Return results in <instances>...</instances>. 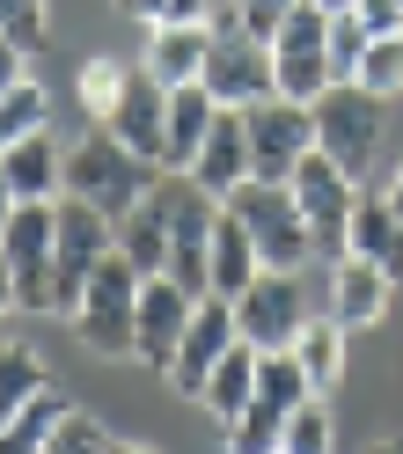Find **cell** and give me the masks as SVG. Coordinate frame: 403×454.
I'll use <instances>...</instances> for the list:
<instances>
[{
	"label": "cell",
	"instance_id": "cb8c5ba5",
	"mask_svg": "<svg viewBox=\"0 0 403 454\" xmlns=\"http://www.w3.org/2000/svg\"><path fill=\"white\" fill-rule=\"evenodd\" d=\"M74 403H67V388L59 381H44L30 403H22L8 425H0V454H44V440L59 433V418H67Z\"/></svg>",
	"mask_w": 403,
	"mask_h": 454
},
{
	"label": "cell",
	"instance_id": "d4e9b609",
	"mask_svg": "<svg viewBox=\"0 0 403 454\" xmlns=\"http://www.w3.org/2000/svg\"><path fill=\"white\" fill-rule=\"evenodd\" d=\"M344 337H352V330H344L337 316H323V308H315V316L301 323V337L286 345V352L301 359V374L315 381V395H323V388H330V381L344 374Z\"/></svg>",
	"mask_w": 403,
	"mask_h": 454
},
{
	"label": "cell",
	"instance_id": "60d3db41",
	"mask_svg": "<svg viewBox=\"0 0 403 454\" xmlns=\"http://www.w3.org/2000/svg\"><path fill=\"white\" fill-rule=\"evenodd\" d=\"M15 206H22V198H15V184H8V168H0V227L15 220Z\"/></svg>",
	"mask_w": 403,
	"mask_h": 454
},
{
	"label": "cell",
	"instance_id": "f546056e",
	"mask_svg": "<svg viewBox=\"0 0 403 454\" xmlns=\"http://www.w3.org/2000/svg\"><path fill=\"white\" fill-rule=\"evenodd\" d=\"M125 81H132L125 59H89V67H81V110L103 125L110 110H118V96H125Z\"/></svg>",
	"mask_w": 403,
	"mask_h": 454
},
{
	"label": "cell",
	"instance_id": "5bb4252c",
	"mask_svg": "<svg viewBox=\"0 0 403 454\" xmlns=\"http://www.w3.org/2000/svg\"><path fill=\"white\" fill-rule=\"evenodd\" d=\"M389 271L360 257V249H344V257H330V294H323V316H337L344 330H367V323H382V308H389Z\"/></svg>",
	"mask_w": 403,
	"mask_h": 454
},
{
	"label": "cell",
	"instance_id": "2e32d148",
	"mask_svg": "<svg viewBox=\"0 0 403 454\" xmlns=\"http://www.w3.org/2000/svg\"><path fill=\"white\" fill-rule=\"evenodd\" d=\"M206 51H213V22H147L139 67H147L162 89H184V81L206 74Z\"/></svg>",
	"mask_w": 403,
	"mask_h": 454
},
{
	"label": "cell",
	"instance_id": "74e56055",
	"mask_svg": "<svg viewBox=\"0 0 403 454\" xmlns=\"http://www.w3.org/2000/svg\"><path fill=\"white\" fill-rule=\"evenodd\" d=\"M15 81H30V51H22L15 37H0V96H8Z\"/></svg>",
	"mask_w": 403,
	"mask_h": 454
},
{
	"label": "cell",
	"instance_id": "6da1fadb",
	"mask_svg": "<svg viewBox=\"0 0 403 454\" xmlns=\"http://www.w3.org/2000/svg\"><path fill=\"white\" fill-rule=\"evenodd\" d=\"M154 184H162V161L132 154L110 125H96V132H81L67 147V191L59 198H89V206H103L110 220H125L132 206L154 198Z\"/></svg>",
	"mask_w": 403,
	"mask_h": 454
},
{
	"label": "cell",
	"instance_id": "ac0fdd59",
	"mask_svg": "<svg viewBox=\"0 0 403 454\" xmlns=\"http://www.w3.org/2000/svg\"><path fill=\"white\" fill-rule=\"evenodd\" d=\"M257 271H265V257H257L249 227L220 206V220H213V257H206V294L235 301V294H249V278H257Z\"/></svg>",
	"mask_w": 403,
	"mask_h": 454
},
{
	"label": "cell",
	"instance_id": "83f0119b",
	"mask_svg": "<svg viewBox=\"0 0 403 454\" xmlns=\"http://www.w3.org/2000/svg\"><path fill=\"white\" fill-rule=\"evenodd\" d=\"M44 125H51V96L37 89V81H15V89L0 96V154H8L15 139L44 132Z\"/></svg>",
	"mask_w": 403,
	"mask_h": 454
},
{
	"label": "cell",
	"instance_id": "9c48e42d",
	"mask_svg": "<svg viewBox=\"0 0 403 454\" xmlns=\"http://www.w3.org/2000/svg\"><path fill=\"white\" fill-rule=\"evenodd\" d=\"M213 89L220 110H249V103H265L279 96V81H272V44L265 37H249L242 22H213V51H206V74H198Z\"/></svg>",
	"mask_w": 403,
	"mask_h": 454
},
{
	"label": "cell",
	"instance_id": "f35d334b",
	"mask_svg": "<svg viewBox=\"0 0 403 454\" xmlns=\"http://www.w3.org/2000/svg\"><path fill=\"white\" fill-rule=\"evenodd\" d=\"M132 22H169V0H118Z\"/></svg>",
	"mask_w": 403,
	"mask_h": 454
},
{
	"label": "cell",
	"instance_id": "9a60e30c",
	"mask_svg": "<svg viewBox=\"0 0 403 454\" xmlns=\"http://www.w3.org/2000/svg\"><path fill=\"white\" fill-rule=\"evenodd\" d=\"M110 132L125 139L132 154H147V161H162V147H169V89L147 74V67H132V81H125V96H118V110L103 118Z\"/></svg>",
	"mask_w": 403,
	"mask_h": 454
},
{
	"label": "cell",
	"instance_id": "f1b7e54d",
	"mask_svg": "<svg viewBox=\"0 0 403 454\" xmlns=\"http://www.w3.org/2000/svg\"><path fill=\"white\" fill-rule=\"evenodd\" d=\"M352 81H360L367 96H382V103L403 96V37H367V59H360Z\"/></svg>",
	"mask_w": 403,
	"mask_h": 454
},
{
	"label": "cell",
	"instance_id": "e575fe53",
	"mask_svg": "<svg viewBox=\"0 0 403 454\" xmlns=\"http://www.w3.org/2000/svg\"><path fill=\"white\" fill-rule=\"evenodd\" d=\"M44 454H110V433L96 418H81V411H67L59 418V433L44 440Z\"/></svg>",
	"mask_w": 403,
	"mask_h": 454
},
{
	"label": "cell",
	"instance_id": "bcb514c9",
	"mask_svg": "<svg viewBox=\"0 0 403 454\" xmlns=\"http://www.w3.org/2000/svg\"><path fill=\"white\" fill-rule=\"evenodd\" d=\"M323 8H330V15H337V8H352V0H323Z\"/></svg>",
	"mask_w": 403,
	"mask_h": 454
},
{
	"label": "cell",
	"instance_id": "ba28073f",
	"mask_svg": "<svg viewBox=\"0 0 403 454\" xmlns=\"http://www.w3.org/2000/svg\"><path fill=\"white\" fill-rule=\"evenodd\" d=\"M242 118H249V176L257 184H286L315 154V110L308 103L265 96V103H249Z\"/></svg>",
	"mask_w": 403,
	"mask_h": 454
},
{
	"label": "cell",
	"instance_id": "7c38bea8",
	"mask_svg": "<svg viewBox=\"0 0 403 454\" xmlns=\"http://www.w3.org/2000/svg\"><path fill=\"white\" fill-rule=\"evenodd\" d=\"M227 345H235V301L198 294L191 323H184V337H177V352H169V366H162V381L198 403V388H206V374L220 366V352H227Z\"/></svg>",
	"mask_w": 403,
	"mask_h": 454
},
{
	"label": "cell",
	"instance_id": "8fae6325",
	"mask_svg": "<svg viewBox=\"0 0 403 454\" xmlns=\"http://www.w3.org/2000/svg\"><path fill=\"white\" fill-rule=\"evenodd\" d=\"M308 316H315V308L301 301L294 271H257L249 294H235V337H249L257 352H286Z\"/></svg>",
	"mask_w": 403,
	"mask_h": 454
},
{
	"label": "cell",
	"instance_id": "8992f818",
	"mask_svg": "<svg viewBox=\"0 0 403 454\" xmlns=\"http://www.w3.org/2000/svg\"><path fill=\"white\" fill-rule=\"evenodd\" d=\"M67 323L81 330V345L103 352V359L132 352V323H139V271L118 257V249H110V257L89 271V294H81V308H74Z\"/></svg>",
	"mask_w": 403,
	"mask_h": 454
},
{
	"label": "cell",
	"instance_id": "44dd1931",
	"mask_svg": "<svg viewBox=\"0 0 403 454\" xmlns=\"http://www.w3.org/2000/svg\"><path fill=\"white\" fill-rule=\"evenodd\" d=\"M257 359H265V352H257L249 337H235V345L220 352V366L206 374V388H198V403H206V411L220 418V433H227V425H235V418L249 411V395H257Z\"/></svg>",
	"mask_w": 403,
	"mask_h": 454
},
{
	"label": "cell",
	"instance_id": "3957f363",
	"mask_svg": "<svg viewBox=\"0 0 403 454\" xmlns=\"http://www.w3.org/2000/svg\"><path fill=\"white\" fill-rule=\"evenodd\" d=\"M315 110V154H330L352 184H367L374 154H382V96H367L360 81H330Z\"/></svg>",
	"mask_w": 403,
	"mask_h": 454
},
{
	"label": "cell",
	"instance_id": "7bdbcfd3",
	"mask_svg": "<svg viewBox=\"0 0 403 454\" xmlns=\"http://www.w3.org/2000/svg\"><path fill=\"white\" fill-rule=\"evenodd\" d=\"M389 206H396V220H403V154H396V168H389Z\"/></svg>",
	"mask_w": 403,
	"mask_h": 454
},
{
	"label": "cell",
	"instance_id": "484cf974",
	"mask_svg": "<svg viewBox=\"0 0 403 454\" xmlns=\"http://www.w3.org/2000/svg\"><path fill=\"white\" fill-rule=\"evenodd\" d=\"M308 395H315V381L301 374L294 352H265V359H257V395H249V403H272L279 418H294Z\"/></svg>",
	"mask_w": 403,
	"mask_h": 454
},
{
	"label": "cell",
	"instance_id": "e0dca14e",
	"mask_svg": "<svg viewBox=\"0 0 403 454\" xmlns=\"http://www.w3.org/2000/svg\"><path fill=\"white\" fill-rule=\"evenodd\" d=\"M184 176L198 191H213V198H227L235 184H249V118H242V110H220V118H213L206 147H198V161L184 168Z\"/></svg>",
	"mask_w": 403,
	"mask_h": 454
},
{
	"label": "cell",
	"instance_id": "7a4b0ae2",
	"mask_svg": "<svg viewBox=\"0 0 403 454\" xmlns=\"http://www.w3.org/2000/svg\"><path fill=\"white\" fill-rule=\"evenodd\" d=\"M118 249V220L89 198H59L51 206V316H74L89 294V271Z\"/></svg>",
	"mask_w": 403,
	"mask_h": 454
},
{
	"label": "cell",
	"instance_id": "277c9868",
	"mask_svg": "<svg viewBox=\"0 0 403 454\" xmlns=\"http://www.w3.org/2000/svg\"><path fill=\"white\" fill-rule=\"evenodd\" d=\"M220 206L249 227V242H257V257H265V271H301V264L315 257L308 220H301V206H294V191H286V184H257V176H249V184L227 191Z\"/></svg>",
	"mask_w": 403,
	"mask_h": 454
},
{
	"label": "cell",
	"instance_id": "b9f144b4",
	"mask_svg": "<svg viewBox=\"0 0 403 454\" xmlns=\"http://www.w3.org/2000/svg\"><path fill=\"white\" fill-rule=\"evenodd\" d=\"M8 308H22V301H15V271H8V257H0V316H8Z\"/></svg>",
	"mask_w": 403,
	"mask_h": 454
},
{
	"label": "cell",
	"instance_id": "4dcf8cb0",
	"mask_svg": "<svg viewBox=\"0 0 403 454\" xmlns=\"http://www.w3.org/2000/svg\"><path fill=\"white\" fill-rule=\"evenodd\" d=\"M279 440H286V418L272 403H249L235 425H227V454H279Z\"/></svg>",
	"mask_w": 403,
	"mask_h": 454
},
{
	"label": "cell",
	"instance_id": "30bf717a",
	"mask_svg": "<svg viewBox=\"0 0 403 454\" xmlns=\"http://www.w3.org/2000/svg\"><path fill=\"white\" fill-rule=\"evenodd\" d=\"M51 206L59 198H22L15 220L0 227V257L15 271V301L51 316Z\"/></svg>",
	"mask_w": 403,
	"mask_h": 454
},
{
	"label": "cell",
	"instance_id": "f6af8a7d",
	"mask_svg": "<svg viewBox=\"0 0 403 454\" xmlns=\"http://www.w3.org/2000/svg\"><path fill=\"white\" fill-rule=\"evenodd\" d=\"M110 454H154V447H139V440H110Z\"/></svg>",
	"mask_w": 403,
	"mask_h": 454
},
{
	"label": "cell",
	"instance_id": "7dc6e473",
	"mask_svg": "<svg viewBox=\"0 0 403 454\" xmlns=\"http://www.w3.org/2000/svg\"><path fill=\"white\" fill-rule=\"evenodd\" d=\"M279 454H286V447H279Z\"/></svg>",
	"mask_w": 403,
	"mask_h": 454
},
{
	"label": "cell",
	"instance_id": "8d00e7d4",
	"mask_svg": "<svg viewBox=\"0 0 403 454\" xmlns=\"http://www.w3.org/2000/svg\"><path fill=\"white\" fill-rule=\"evenodd\" d=\"M367 37H403V0H352Z\"/></svg>",
	"mask_w": 403,
	"mask_h": 454
},
{
	"label": "cell",
	"instance_id": "d6a6232c",
	"mask_svg": "<svg viewBox=\"0 0 403 454\" xmlns=\"http://www.w3.org/2000/svg\"><path fill=\"white\" fill-rule=\"evenodd\" d=\"M360 59H367V30H360V15H352V8H337V15H330V74H337V81H352Z\"/></svg>",
	"mask_w": 403,
	"mask_h": 454
},
{
	"label": "cell",
	"instance_id": "603a6c76",
	"mask_svg": "<svg viewBox=\"0 0 403 454\" xmlns=\"http://www.w3.org/2000/svg\"><path fill=\"white\" fill-rule=\"evenodd\" d=\"M118 257H125L139 278L169 271V213H162V198H147V206H132V213L118 220Z\"/></svg>",
	"mask_w": 403,
	"mask_h": 454
},
{
	"label": "cell",
	"instance_id": "5b68a950",
	"mask_svg": "<svg viewBox=\"0 0 403 454\" xmlns=\"http://www.w3.org/2000/svg\"><path fill=\"white\" fill-rule=\"evenodd\" d=\"M272 81H279V96H294V103H315L330 89V8L323 0H294L286 8V22L272 30Z\"/></svg>",
	"mask_w": 403,
	"mask_h": 454
},
{
	"label": "cell",
	"instance_id": "836d02e7",
	"mask_svg": "<svg viewBox=\"0 0 403 454\" xmlns=\"http://www.w3.org/2000/svg\"><path fill=\"white\" fill-rule=\"evenodd\" d=\"M0 37H15L22 51H37L51 37V15H44V0H0Z\"/></svg>",
	"mask_w": 403,
	"mask_h": 454
},
{
	"label": "cell",
	"instance_id": "ab89813d",
	"mask_svg": "<svg viewBox=\"0 0 403 454\" xmlns=\"http://www.w3.org/2000/svg\"><path fill=\"white\" fill-rule=\"evenodd\" d=\"M169 22H206V0H169Z\"/></svg>",
	"mask_w": 403,
	"mask_h": 454
},
{
	"label": "cell",
	"instance_id": "d590c367",
	"mask_svg": "<svg viewBox=\"0 0 403 454\" xmlns=\"http://www.w3.org/2000/svg\"><path fill=\"white\" fill-rule=\"evenodd\" d=\"M286 8H294V0H235V22H242L249 37H265V44H272V30L286 22Z\"/></svg>",
	"mask_w": 403,
	"mask_h": 454
},
{
	"label": "cell",
	"instance_id": "52a82bcc",
	"mask_svg": "<svg viewBox=\"0 0 403 454\" xmlns=\"http://www.w3.org/2000/svg\"><path fill=\"white\" fill-rule=\"evenodd\" d=\"M286 191H294V206H301V220H308L315 257H344V242H352V206H360V184L344 176L330 154H308L294 176H286Z\"/></svg>",
	"mask_w": 403,
	"mask_h": 454
},
{
	"label": "cell",
	"instance_id": "4fadbf2b",
	"mask_svg": "<svg viewBox=\"0 0 403 454\" xmlns=\"http://www.w3.org/2000/svg\"><path fill=\"white\" fill-rule=\"evenodd\" d=\"M191 308H198V294H184L169 271H154V278H139V323H132V359H147L154 374L169 366V352H177V337H184V323H191Z\"/></svg>",
	"mask_w": 403,
	"mask_h": 454
},
{
	"label": "cell",
	"instance_id": "ee69618b",
	"mask_svg": "<svg viewBox=\"0 0 403 454\" xmlns=\"http://www.w3.org/2000/svg\"><path fill=\"white\" fill-rule=\"evenodd\" d=\"M360 454H403V440H367Z\"/></svg>",
	"mask_w": 403,
	"mask_h": 454
},
{
	"label": "cell",
	"instance_id": "d6986e66",
	"mask_svg": "<svg viewBox=\"0 0 403 454\" xmlns=\"http://www.w3.org/2000/svg\"><path fill=\"white\" fill-rule=\"evenodd\" d=\"M344 249H360V257H374L389 271V286H403V220L389 206V191H360V206H352V242Z\"/></svg>",
	"mask_w": 403,
	"mask_h": 454
},
{
	"label": "cell",
	"instance_id": "7402d4cb",
	"mask_svg": "<svg viewBox=\"0 0 403 454\" xmlns=\"http://www.w3.org/2000/svg\"><path fill=\"white\" fill-rule=\"evenodd\" d=\"M0 168H8L15 198H59V191H67V154L51 147V125L30 132V139H15V147L0 154Z\"/></svg>",
	"mask_w": 403,
	"mask_h": 454
},
{
	"label": "cell",
	"instance_id": "4316f807",
	"mask_svg": "<svg viewBox=\"0 0 403 454\" xmlns=\"http://www.w3.org/2000/svg\"><path fill=\"white\" fill-rule=\"evenodd\" d=\"M51 374H44V359H37V345H0V425H8L30 395L44 388Z\"/></svg>",
	"mask_w": 403,
	"mask_h": 454
},
{
	"label": "cell",
	"instance_id": "ffe728a7",
	"mask_svg": "<svg viewBox=\"0 0 403 454\" xmlns=\"http://www.w3.org/2000/svg\"><path fill=\"white\" fill-rule=\"evenodd\" d=\"M220 118V103L206 81H184V89H169V147H162V168H191L198 147H206V132Z\"/></svg>",
	"mask_w": 403,
	"mask_h": 454
},
{
	"label": "cell",
	"instance_id": "1f68e13d",
	"mask_svg": "<svg viewBox=\"0 0 403 454\" xmlns=\"http://www.w3.org/2000/svg\"><path fill=\"white\" fill-rule=\"evenodd\" d=\"M286 454H330L337 447V433H330V411H323V395H308V403L286 418V440H279Z\"/></svg>",
	"mask_w": 403,
	"mask_h": 454
}]
</instances>
